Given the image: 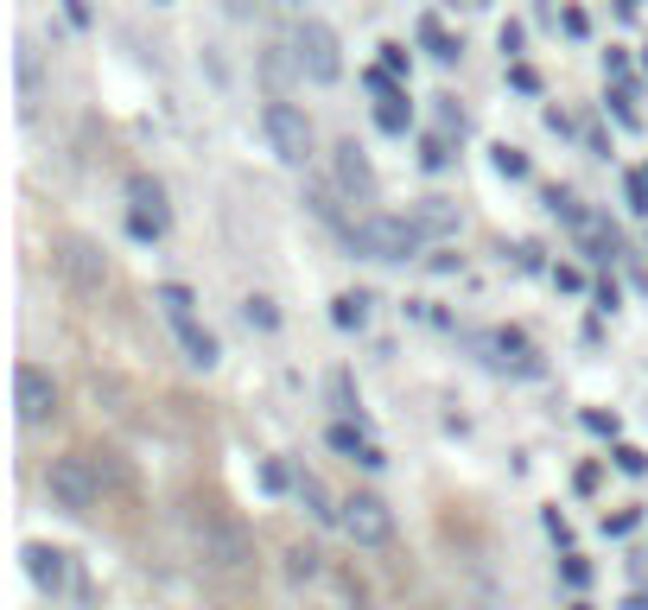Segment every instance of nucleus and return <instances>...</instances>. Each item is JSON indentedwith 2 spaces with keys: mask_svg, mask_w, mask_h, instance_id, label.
Returning <instances> with one entry per match:
<instances>
[{
  "mask_svg": "<svg viewBox=\"0 0 648 610\" xmlns=\"http://www.w3.org/2000/svg\"><path fill=\"white\" fill-rule=\"evenodd\" d=\"M643 522V509H616V515H604V535H629Z\"/></svg>",
  "mask_w": 648,
  "mask_h": 610,
  "instance_id": "31",
  "label": "nucleus"
},
{
  "mask_svg": "<svg viewBox=\"0 0 648 610\" xmlns=\"http://www.w3.org/2000/svg\"><path fill=\"white\" fill-rule=\"evenodd\" d=\"M560 573H566V585H573V591H585V585H591V566H585L578 553H566V566H560Z\"/></svg>",
  "mask_w": 648,
  "mask_h": 610,
  "instance_id": "32",
  "label": "nucleus"
},
{
  "mask_svg": "<svg viewBox=\"0 0 648 610\" xmlns=\"http://www.w3.org/2000/svg\"><path fill=\"white\" fill-rule=\"evenodd\" d=\"M490 166H496V172H503V179H528V172H535V166H528V153H521V146H490Z\"/></svg>",
  "mask_w": 648,
  "mask_h": 610,
  "instance_id": "22",
  "label": "nucleus"
},
{
  "mask_svg": "<svg viewBox=\"0 0 648 610\" xmlns=\"http://www.w3.org/2000/svg\"><path fill=\"white\" fill-rule=\"evenodd\" d=\"M611 115H616V121H623V128H643V115L629 108V96H611Z\"/></svg>",
  "mask_w": 648,
  "mask_h": 610,
  "instance_id": "34",
  "label": "nucleus"
},
{
  "mask_svg": "<svg viewBox=\"0 0 648 610\" xmlns=\"http://www.w3.org/2000/svg\"><path fill=\"white\" fill-rule=\"evenodd\" d=\"M508 83H515V89H521V96H540V76L528 71V64H508Z\"/></svg>",
  "mask_w": 648,
  "mask_h": 610,
  "instance_id": "33",
  "label": "nucleus"
},
{
  "mask_svg": "<svg viewBox=\"0 0 648 610\" xmlns=\"http://www.w3.org/2000/svg\"><path fill=\"white\" fill-rule=\"evenodd\" d=\"M64 13H71V26H89V7L83 0H64Z\"/></svg>",
  "mask_w": 648,
  "mask_h": 610,
  "instance_id": "39",
  "label": "nucleus"
},
{
  "mask_svg": "<svg viewBox=\"0 0 648 610\" xmlns=\"http://www.w3.org/2000/svg\"><path fill=\"white\" fill-rule=\"evenodd\" d=\"M420 166H427V172H445V166H452V146H445V134H427V141H420Z\"/></svg>",
  "mask_w": 648,
  "mask_h": 610,
  "instance_id": "26",
  "label": "nucleus"
},
{
  "mask_svg": "<svg viewBox=\"0 0 648 610\" xmlns=\"http://www.w3.org/2000/svg\"><path fill=\"white\" fill-rule=\"evenodd\" d=\"M13 407H20V427H45L58 414V382L38 362H20L13 369Z\"/></svg>",
  "mask_w": 648,
  "mask_h": 610,
  "instance_id": "6",
  "label": "nucleus"
},
{
  "mask_svg": "<svg viewBox=\"0 0 648 610\" xmlns=\"http://www.w3.org/2000/svg\"><path fill=\"white\" fill-rule=\"evenodd\" d=\"M261 134H267V146H274V159H287V166H305V159L319 153V134H312L305 108L280 103V96L261 108Z\"/></svg>",
  "mask_w": 648,
  "mask_h": 610,
  "instance_id": "3",
  "label": "nucleus"
},
{
  "mask_svg": "<svg viewBox=\"0 0 648 610\" xmlns=\"http://www.w3.org/2000/svg\"><path fill=\"white\" fill-rule=\"evenodd\" d=\"M623 184H629V211H636V216H648V172H629Z\"/></svg>",
  "mask_w": 648,
  "mask_h": 610,
  "instance_id": "30",
  "label": "nucleus"
},
{
  "mask_svg": "<svg viewBox=\"0 0 648 610\" xmlns=\"http://www.w3.org/2000/svg\"><path fill=\"white\" fill-rule=\"evenodd\" d=\"M369 83H375V96H382V103H375V128H382V134H407V128H413V103H407V89H395L388 71H369Z\"/></svg>",
  "mask_w": 648,
  "mask_h": 610,
  "instance_id": "10",
  "label": "nucleus"
},
{
  "mask_svg": "<svg viewBox=\"0 0 648 610\" xmlns=\"http://www.w3.org/2000/svg\"><path fill=\"white\" fill-rule=\"evenodd\" d=\"M407 64H413V58H407V45H382V64H375V71L407 76Z\"/></svg>",
  "mask_w": 648,
  "mask_h": 610,
  "instance_id": "29",
  "label": "nucleus"
},
{
  "mask_svg": "<svg viewBox=\"0 0 648 610\" xmlns=\"http://www.w3.org/2000/svg\"><path fill=\"white\" fill-rule=\"evenodd\" d=\"M350 249L362 254V261H413V254L427 249V229H420V216H362V223H350Z\"/></svg>",
  "mask_w": 648,
  "mask_h": 610,
  "instance_id": "1",
  "label": "nucleus"
},
{
  "mask_svg": "<svg viewBox=\"0 0 648 610\" xmlns=\"http://www.w3.org/2000/svg\"><path fill=\"white\" fill-rule=\"evenodd\" d=\"M483 350H490V362H496V369H508V362H515L521 375H535V369H540L521 331H490V337H483Z\"/></svg>",
  "mask_w": 648,
  "mask_h": 610,
  "instance_id": "12",
  "label": "nucleus"
},
{
  "mask_svg": "<svg viewBox=\"0 0 648 610\" xmlns=\"http://www.w3.org/2000/svg\"><path fill=\"white\" fill-rule=\"evenodd\" d=\"M560 26H566V33H573V38H585V33H591V20H585L578 7H566V13H560Z\"/></svg>",
  "mask_w": 648,
  "mask_h": 610,
  "instance_id": "35",
  "label": "nucleus"
},
{
  "mask_svg": "<svg viewBox=\"0 0 648 610\" xmlns=\"http://www.w3.org/2000/svg\"><path fill=\"white\" fill-rule=\"evenodd\" d=\"M274 7H305V0H274Z\"/></svg>",
  "mask_w": 648,
  "mask_h": 610,
  "instance_id": "40",
  "label": "nucleus"
},
{
  "mask_svg": "<svg viewBox=\"0 0 648 610\" xmlns=\"http://www.w3.org/2000/svg\"><path fill=\"white\" fill-rule=\"evenodd\" d=\"M337 528L357 540V547H388V540H395V509L382 503L375 490H350V497H344V515H337Z\"/></svg>",
  "mask_w": 648,
  "mask_h": 610,
  "instance_id": "5",
  "label": "nucleus"
},
{
  "mask_svg": "<svg viewBox=\"0 0 648 610\" xmlns=\"http://www.w3.org/2000/svg\"><path fill=\"white\" fill-rule=\"evenodd\" d=\"M153 299L166 306V319H172V324H191V306H197V299H191V287H179V280H166V287L153 292Z\"/></svg>",
  "mask_w": 648,
  "mask_h": 610,
  "instance_id": "20",
  "label": "nucleus"
},
{
  "mask_svg": "<svg viewBox=\"0 0 648 610\" xmlns=\"http://www.w3.org/2000/svg\"><path fill=\"white\" fill-rule=\"evenodd\" d=\"M242 312H249L254 331H280V306H274L267 292H249V299H242Z\"/></svg>",
  "mask_w": 648,
  "mask_h": 610,
  "instance_id": "23",
  "label": "nucleus"
},
{
  "mask_svg": "<svg viewBox=\"0 0 648 610\" xmlns=\"http://www.w3.org/2000/svg\"><path fill=\"white\" fill-rule=\"evenodd\" d=\"M573 610H591V605H573Z\"/></svg>",
  "mask_w": 648,
  "mask_h": 610,
  "instance_id": "41",
  "label": "nucleus"
},
{
  "mask_svg": "<svg viewBox=\"0 0 648 610\" xmlns=\"http://www.w3.org/2000/svg\"><path fill=\"white\" fill-rule=\"evenodd\" d=\"M204 560H211L216 573H242V566H249L254 560V540L242 535V528H236V522H204Z\"/></svg>",
  "mask_w": 648,
  "mask_h": 610,
  "instance_id": "9",
  "label": "nucleus"
},
{
  "mask_svg": "<svg viewBox=\"0 0 648 610\" xmlns=\"http://www.w3.org/2000/svg\"><path fill=\"white\" fill-rule=\"evenodd\" d=\"M153 7H166V0H153Z\"/></svg>",
  "mask_w": 648,
  "mask_h": 610,
  "instance_id": "42",
  "label": "nucleus"
},
{
  "mask_svg": "<svg viewBox=\"0 0 648 610\" xmlns=\"http://www.w3.org/2000/svg\"><path fill=\"white\" fill-rule=\"evenodd\" d=\"M179 344H184L191 369H216V357H223V344H216L211 331H197V324H179Z\"/></svg>",
  "mask_w": 648,
  "mask_h": 610,
  "instance_id": "14",
  "label": "nucleus"
},
{
  "mask_svg": "<svg viewBox=\"0 0 648 610\" xmlns=\"http://www.w3.org/2000/svg\"><path fill=\"white\" fill-rule=\"evenodd\" d=\"M331 179H337L344 198H357V204H375V191H382V179H375V166H369V153H362L357 141L331 146Z\"/></svg>",
  "mask_w": 648,
  "mask_h": 610,
  "instance_id": "7",
  "label": "nucleus"
},
{
  "mask_svg": "<svg viewBox=\"0 0 648 610\" xmlns=\"http://www.w3.org/2000/svg\"><path fill=\"white\" fill-rule=\"evenodd\" d=\"M616 470H623V477H643L648 452H643V445H616Z\"/></svg>",
  "mask_w": 648,
  "mask_h": 610,
  "instance_id": "28",
  "label": "nucleus"
},
{
  "mask_svg": "<svg viewBox=\"0 0 648 610\" xmlns=\"http://www.w3.org/2000/svg\"><path fill=\"white\" fill-rule=\"evenodd\" d=\"M553 287H560V292H578V287H585V274H578V267H553Z\"/></svg>",
  "mask_w": 648,
  "mask_h": 610,
  "instance_id": "36",
  "label": "nucleus"
},
{
  "mask_svg": "<svg viewBox=\"0 0 648 610\" xmlns=\"http://www.w3.org/2000/svg\"><path fill=\"white\" fill-rule=\"evenodd\" d=\"M166 223H172L166 211H128V236H134V242H159Z\"/></svg>",
  "mask_w": 648,
  "mask_h": 610,
  "instance_id": "21",
  "label": "nucleus"
},
{
  "mask_svg": "<svg viewBox=\"0 0 648 610\" xmlns=\"http://www.w3.org/2000/svg\"><path fill=\"white\" fill-rule=\"evenodd\" d=\"M128 204H134V211H166V184L146 179V172H134V179H128ZM166 216H172V211H166Z\"/></svg>",
  "mask_w": 648,
  "mask_h": 610,
  "instance_id": "17",
  "label": "nucleus"
},
{
  "mask_svg": "<svg viewBox=\"0 0 648 610\" xmlns=\"http://www.w3.org/2000/svg\"><path fill=\"white\" fill-rule=\"evenodd\" d=\"M287 45L299 58V76H312V83H337L344 76V45H337V33L324 20H299Z\"/></svg>",
  "mask_w": 648,
  "mask_h": 610,
  "instance_id": "4",
  "label": "nucleus"
},
{
  "mask_svg": "<svg viewBox=\"0 0 648 610\" xmlns=\"http://www.w3.org/2000/svg\"><path fill=\"white\" fill-rule=\"evenodd\" d=\"M261 490H267V497H287V490H299V477H292L280 458H267V465H261Z\"/></svg>",
  "mask_w": 648,
  "mask_h": 610,
  "instance_id": "24",
  "label": "nucleus"
},
{
  "mask_svg": "<svg viewBox=\"0 0 648 610\" xmlns=\"http://www.w3.org/2000/svg\"><path fill=\"white\" fill-rule=\"evenodd\" d=\"M45 490H51V503L64 509V515H89V509L103 503V470L89 465L83 452H64V458L45 465Z\"/></svg>",
  "mask_w": 648,
  "mask_h": 610,
  "instance_id": "2",
  "label": "nucleus"
},
{
  "mask_svg": "<svg viewBox=\"0 0 648 610\" xmlns=\"http://www.w3.org/2000/svg\"><path fill=\"white\" fill-rule=\"evenodd\" d=\"M287 578H299V585H305V578H319V553H312V547H292V553H287Z\"/></svg>",
  "mask_w": 648,
  "mask_h": 610,
  "instance_id": "27",
  "label": "nucleus"
},
{
  "mask_svg": "<svg viewBox=\"0 0 648 610\" xmlns=\"http://www.w3.org/2000/svg\"><path fill=\"white\" fill-rule=\"evenodd\" d=\"M585 427H591V432H616V414H604V407H585Z\"/></svg>",
  "mask_w": 648,
  "mask_h": 610,
  "instance_id": "37",
  "label": "nucleus"
},
{
  "mask_svg": "<svg viewBox=\"0 0 648 610\" xmlns=\"http://www.w3.org/2000/svg\"><path fill=\"white\" fill-rule=\"evenodd\" d=\"M331 439V452H344L350 465H362V452H369V439H362V427H350V420H337V427L324 432Z\"/></svg>",
  "mask_w": 648,
  "mask_h": 610,
  "instance_id": "19",
  "label": "nucleus"
},
{
  "mask_svg": "<svg viewBox=\"0 0 648 610\" xmlns=\"http://www.w3.org/2000/svg\"><path fill=\"white\" fill-rule=\"evenodd\" d=\"M521 38H528V33H521V26L508 20V26H503V58H521Z\"/></svg>",
  "mask_w": 648,
  "mask_h": 610,
  "instance_id": "38",
  "label": "nucleus"
},
{
  "mask_svg": "<svg viewBox=\"0 0 648 610\" xmlns=\"http://www.w3.org/2000/svg\"><path fill=\"white\" fill-rule=\"evenodd\" d=\"M58 274H64L76 292H103L108 261H103V249H96L89 236H64V242H58Z\"/></svg>",
  "mask_w": 648,
  "mask_h": 610,
  "instance_id": "8",
  "label": "nucleus"
},
{
  "mask_svg": "<svg viewBox=\"0 0 648 610\" xmlns=\"http://www.w3.org/2000/svg\"><path fill=\"white\" fill-rule=\"evenodd\" d=\"M33 108H38V51L20 45V115H33Z\"/></svg>",
  "mask_w": 648,
  "mask_h": 610,
  "instance_id": "18",
  "label": "nucleus"
},
{
  "mask_svg": "<svg viewBox=\"0 0 648 610\" xmlns=\"http://www.w3.org/2000/svg\"><path fill=\"white\" fill-rule=\"evenodd\" d=\"M413 216H420V229H427V236H458V211H452L445 198H427Z\"/></svg>",
  "mask_w": 648,
  "mask_h": 610,
  "instance_id": "16",
  "label": "nucleus"
},
{
  "mask_svg": "<svg viewBox=\"0 0 648 610\" xmlns=\"http://www.w3.org/2000/svg\"><path fill=\"white\" fill-rule=\"evenodd\" d=\"M369 306H375L369 292H337V299H331V324H337V331H362V324H369Z\"/></svg>",
  "mask_w": 648,
  "mask_h": 610,
  "instance_id": "15",
  "label": "nucleus"
},
{
  "mask_svg": "<svg viewBox=\"0 0 648 610\" xmlns=\"http://www.w3.org/2000/svg\"><path fill=\"white\" fill-rule=\"evenodd\" d=\"M26 573H33L38 591H64V585H71V553H64V547H45V540H33V547H26Z\"/></svg>",
  "mask_w": 648,
  "mask_h": 610,
  "instance_id": "11",
  "label": "nucleus"
},
{
  "mask_svg": "<svg viewBox=\"0 0 648 610\" xmlns=\"http://www.w3.org/2000/svg\"><path fill=\"white\" fill-rule=\"evenodd\" d=\"M420 38H427V51H432V58H439V64H452V58H458V51H465V45H458V38H445V33H439V26H432V20H427V26H420Z\"/></svg>",
  "mask_w": 648,
  "mask_h": 610,
  "instance_id": "25",
  "label": "nucleus"
},
{
  "mask_svg": "<svg viewBox=\"0 0 648 610\" xmlns=\"http://www.w3.org/2000/svg\"><path fill=\"white\" fill-rule=\"evenodd\" d=\"M292 497L305 503V515H312V522H337V515H344V503H331V490H324L312 470H299V490H292Z\"/></svg>",
  "mask_w": 648,
  "mask_h": 610,
  "instance_id": "13",
  "label": "nucleus"
}]
</instances>
